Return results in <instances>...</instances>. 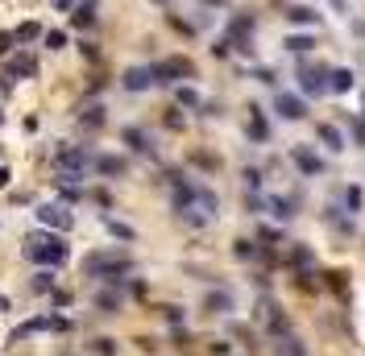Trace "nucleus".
Returning <instances> with one entry per match:
<instances>
[{"label":"nucleus","mask_w":365,"mask_h":356,"mask_svg":"<svg viewBox=\"0 0 365 356\" xmlns=\"http://www.w3.org/2000/svg\"><path fill=\"white\" fill-rule=\"evenodd\" d=\"M21 253H25V261H33V265H62L66 257H71V249H66V241L54 232H29L25 236V245H21Z\"/></svg>","instance_id":"f257e3e1"},{"label":"nucleus","mask_w":365,"mask_h":356,"mask_svg":"<svg viewBox=\"0 0 365 356\" xmlns=\"http://www.w3.org/2000/svg\"><path fill=\"white\" fill-rule=\"evenodd\" d=\"M133 270V261L125 257V253H87L83 257V274L87 278H104V282H121V274H129Z\"/></svg>","instance_id":"f03ea898"},{"label":"nucleus","mask_w":365,"mask_h":356,"mask_svg":"<svg viewBox=\"0 0 365 356\" xmlns=\"http://www.w3.org/2000/svg\"><path fill=\"white\" fill-rule=\"evenodd\" d=\"M150 75H154V83L170 87V83L195 79V62H191V58H183V54H175V58H162V62H154V66H150Z\"/></svg>","instance_id":"7ed1b4c3"},{"label":"nucleus","mask_w":365,"mask_h":356,"mask_svg":"<svg viewBox=\"0 0 365 356\" xmlns=\"http://www.w3.org/2000/svg\"><path fill=\"white\" fill-rule=\"evenodd\" d=\"M258 319L266 324V336H270V340L291 336V319H287V311H283L274 299H258Z\"/></svg>","instance_id":"20e7f679"},{"label":"nucleus","mask_w":365,"mask_h":356,"mask_svg":"<svg viewBox=\"0 0 365 356\" xmlns=\"http://www.w3.org/2000/svg\"><path fill=\"white\" fill-rule=\"evenodd\" d=\"M299 91H308V95H324V91H328V71L316 66V62H299Z\"/></svg>","instance_id":"39448f33"},{"label":"nucleus","mask_w":365,"mask_h":356,"mask_svg":"<svg viewBox=\"0 0 365 356\" xmlns=\"http://www.w3.org/2000/svg\"><path fill=\"white\" fill-rule=\"evenodd\" d=\"M37 220H42L46 228H58V232H71V228H75V216L66 212V203H42V207H37Z\"/></svg>","instance_id":"423d86ee"},{"label":"nucleus","mask_w":365,"mask_h":356,"mask_svg":"<svg viewBox=\"0 0 365 356\" xmlns=\"http://www.w3.org/2000/svg\"><path fill=\"white\" fill-rule=\"evenodd\" d=\"M66 328H71V319H66V315H37V319L21 324L12 336L21 340V336H33V332H66Z\"/></svg>","instance_id":"0eeeda50"},{"label":"nucleus","mask_w":365,"mask_h":356,"mask_svg":"<svg viewBox=\"0 0 365 356\" xmlns=\"http://www.w3.org/2000/svg\"><path fill=\"white\" fill-rule=\"evenodd\" d=\"M291 162H295L303 174H312V178H320V174H324V158H320L312 145H295V149H291Z\"/></svg>","instance_id":"6e6552de"},{"label":"nucleus","mask_w":365,"mask_h":356,"mask_svg":"<svg viewBox=\"0 0 365 356\" xmlns=\"http://www.w3.org/2000/svg\"><path fill=\"white\" fill-rule=\"evenodd\" d=\"M274 108H278L283 120H303V116H308V104H303L299 95H291V91H278V95H274Z\"/></svg>","instance_id":"1a4fd4ad"},{"label":"nucleus","mask_w":365,"mask_h":356,"mask_svg":"<svg viewBox=\"0 0 365 356\" xmlns=\"http://www.w3.org/2000/svg\"><path fill=\"white\" fill-rule=\"evenodd\" d=\"M91 170H96L100 178H121V174L129 170V162L116 158V153H96V158H91Z\"/></svg>","instance_id":"9d476101"},{"label":"nucleus","mask_w":365,"mask_h":356,"mask_svg":"<svg viewBox=\"0 0 365 356\" xmlns=\"http://www.w3.org/2000/svg\"><path fill=\"white\" fill-rule=\"evenodd\" d=\"M29 75H37V58L33 54H12L8 58V71H4V79H29Z\"/></svg>","instance_id":"9b49d317"},{"label":"nucleus","mask_w":365,"mask_h":356,"mask_svg":"<svg viewBox=\"0 0 365 356\" xmlns=\"http://www.w3.org/2000/svg\"><path fill=\"white\" fill-rule=\"evenodd\" d=\"M245 133H249V141H258V145H266V141H270V124H266V116H262V108H258V104L249 108V124H245Z\"/></svg>","instance_id":"f8f14e48"},{"label":"nucleus","mask_w":365,"mask_h":356,"mask_svg":"<svg viewBox=\"0 0 365 356\" xmlns=\"http://www.w3.org/2000/svg\"><path fill=\"white\" fill-rule=\"evenodd\" d=\"M121 83H125V91H145V87H154V75H150V66H129Z\"/></svg>","instance_id":"ddd939ff"},{"label":"nucleus","mask_w":365,"mask_h":356,"mask_svg":"<svg viewBox=\"0 0 365 356\" xmlns=\"http://www.w3.org/2000/svg\"><path fill=\"white\" fill-rule=\"evenodd\" d=\"M204 311H208V315H229V311H233V294H229V290L204 294Z\"/></svg>","instance_id":"4468645a"},{"label":"nucleus","mask_w":365,"mask_h":356,"mask_svg":"<svg viewBox=\"0 0 365 356\" xmlns=\"http://www.w3.org/2000/svg\"><path fill=\"white\" fill-rule=\"evenodd\" d=\"M353 71L349 66H337V71H328V91H337V95H345V91H353Z\"/></svg>","instance_id":"2eb2a0df"},{"label":"nucleus","mask_w":365,"mask_h":356,"mask_svg":"<svg viewBox=\"0 0 365 356\" xmlns=\"http://www.w3.org/2000/svg\"><path fill=\"white\" fill-rule=\"evenodd\" d=\"M287 21L291 25H320V12L308 8V4H295V8H287Z\"/></svg>","instance_id":"dca6fc26"},{"label":"nucleus","mask_w":365,"mask_h":356,"mask_svg":"<svg viewBox=\"0 0 365 356\" xmlns=\"http://www.w3.org/2000/svg\"><path fill=\"white\" fill-rule=\"evenodd\" d=\"M320 141H324V149H332V153L345 149V133H341L337 124H320Z\"/></svg>","instance_id":"f3484780"},{"label":"nucleus","mask_w":365,"mask_h":356,"mask_svg":"<svg viewBox=\"0 0 365 356\" xmlns=\"http://www.w3.org/2000/svg\"><path fill=\"white\" fill-rule=\"evenodd\" d=\"M283 46H287L291 54H312V50H316V37H312V33H291Z\"/></svg>","instance_id":"a211bd4d"},{"label":"nucleus","mask_w":365,"mask_h":356,"mask_svg":"<svg viewBox=\"0 0 365 356\" xmlns=\"http://www.w3.org/2000/svg\"><path fill=\"white\" fill-rule=\"evenodd\" d=\"M125 145H129V149H137V153H154V145H150V137H145L141 129H133V124L125 129Z\"/></svg>","instance_id":"6ab92c4d"},{"label":"nucleus","mask_w":365,"mask_h":356,"mask_svg":"<svg viewBox=\"0 0 365 356\" xmlns=\"http://www.w3.org/2000/svg\"><path fill=\"white\" fill-rule=\"evenodd\" d=\"M266 207H270L278 220H291V216H295V199H287V195H270V199H266Z\"/></svg>","instance_id":"aec40b11"},{"label":"nucleus","mask_w":365,"mask_h":356,"mask_svg":"<svg viewBox=\"0 0 365 356\" xmlns=\"http://www.w3.org/2000/svg\"><path fill=\"white\" fill-rule=\"evenodd\" d=\"M71 21H75L79 29H87V25L96 21V0H83V4H79V8L71 12Z\"/></svg>","instance_id":"412c9836"},{"label":"nucleus","mask_w":365,"mask_h":356,"mask_svg":"<svg viewBox=\"0 0 365 356\" xmlns=\"http://www.w3.org/2000/svg\"><path fill=\"white\" fill-rule=\"evenodd\" d=\"M291 265H295V270H312V265H316V253H312L308 245H295V249H291Z\"/></svg>","instance_id":"4be33fe9"},{"label":"nucleus","mask_w":365,"mask_h":356,"mask_svg":"<svg viewBox=\"0 0 365 356\" xmlns=\"http://www.w3.org/2000/svg\"><path fill=\"white\" fill-rule=\"evenodd\" d=\"M274 353H278V356H308V353H303V344H299L295 336H283V340H274Z\"/></svg>","instance_id":"5701e85b"},{"label":"nucleus","mask_w":365,"mask_h":356,"mask_svg":"<svg viewBox=\"0 0 365 356\" xmlns=\"http://www.w3.org/2000/svg\"><path fill=\"white\" fill-rule=\"evenodd\" d=\"M100 124H104V104H91L83 112V129H100Z\"/></svg>","instance_id":"b1692460"},{"label":"nucleus","mask_w":365,"mask_h":356,"mask_svg":"<svg viewBox=\"0 0 365 356\" xmlns=\"http://www.w3.org/2000/svg\"><path fill=\"white\" fill-rule=\"evenodd\" d=\"M12 37H17V41H33V37H42V25H37V21H25Z\"/></svg>","instance_id":"393cba45"},{"label":"nucleus","mask_w":365,"mask_h":356,"mask_svg":"<svg viewBox=\"0 0 365 356\" xmlns=\"http://www.w3.org/2000/svg\"><path fill=\"white\" fill-rule=\"evenodd\" d=\"M175 100H179L183 108H199V91H195V87H179V91H175Z\"/></svg>","instance_id":"a878e982"},{"label":"nucleus","mask_w":365,"mask_h":356,"mask_svg":"<svg viewBox=\"0 0 365 356\" xmlns=\"http://www.w3.org/2000/svg\"><path fill=\"white\" fill-rule=\"evenodd\" d=\"M108 232H112L116 241H133V236H137V232H133L129 224H121V220H108Z\"/></svg>","instance_id":"bb28decb"},{"label":"nucleus","mask_w":365,"mask_h":356,"mask_svg":"<svg viewBox=\"0 0 365 356\" xmlns=\"http://www.w3.org/2000/svg\"><path fill=\"white\" fill-rule=\"evenodd\" d=\"M33 290H42V294H54V274H50V270H42V274L33 278Z\"/></svg>","instance_id":"cd10ccee"},{"label":"nucleus","mask_w":365,"mask_h":356,"mask_svg":"<svg viewBox=\"0 0 365 356\" xmlns=\"http://www.w3.org/2000/svg\"><path fill=\"white\" fill-rule=\"evenodd\" d=\"M345 207H349L353 216L362 212V187H349V191H345Z\"/></svg>","instance_id":"c85d7f7f"},{"label":"nucleus","mask_w":365,"mask_h":356,"mask_svg":"<svg viewBox=\"0 0 365 356\" xmlns=\"http://www.w3.org/2000/svg\"><path fill=\"white\" fill-rule=\"evenodd\" d=\"M91 353H96V356H116V344L100 336V340H91Z\"/></svg>","instance_id":"c756f323"},{"label":"nucleus","mask_w":365,"mask_h":356,"mask_svg":"<svg viewBox=\"0 0 365 356\" xmlns=\"http://www.w3.org/2000/svg\"><path fill=\"white\" fill-rule=\"evenodd\" d=\"M42 37H46L50 50H62V46H66V33H62V29H50V33H42Z\"/></svg>","instance_id":"7c9ffc66"},{"label":"nucleus","mask_w":365,"mask_h":356,"mask_svg":"<svg viewBox=\"0 0 365 356\" xmlns=\"http://www.w3.org/2000/svg\"><path fill=\"white\" fill-rule=\"evenodd\" d=\"M191 162L204 166V170H220V158H212V153H191Z\"/></svg>","instance_id":"2f4dec72"},{"label":"nucleus","mask_w":365,"mask_h":356,"mask_svg":"<svg viewBox=\"0 0 365 356\" xmlns=\"http://www.w3.org/2000/svg\"><path fill=\"white\" fill-rule=\"evenodd\" d=\"M258 241H266V245H278V241H283V232H278V228H270V224H262V228H258Z\"/></svg>","instance_id":"473e14b6"},{"label":"nucleus","mask_w":365,"mask_h":356,"mask_svg":"<svg viewBox=\"0 0 365 356\" xmlns=\"http://www.w3.org/2000/svg\"><path fill=\"white\" fill-rule=\"evenodd\" d=\"M233 253H237L241 261H249V257H258V249H253V241H237V245H233Z\"/></svg>","instance_id":"72a5a7b5"},{"label":"nucleus","mask_w":365,"mask_h":356,"mask_svg":"<svg viewBox=\"0 0 365 356\" xmlns=\"http://www.w3.org/2000/svg\"><path fill=\"white\" fill-rule=\"evenodd\" d=\"M295 286H299V290H316V274H308V270H299V278H295Z\"/></svg>","instance_id":"f704fd0d"},{"label":"nucleus","mask_w":365,"mask_h":356,"mask_svg":"<svg viewBox=\"0 0 365 356\" xmlns=\"http://www.w3.org/2000/svg\"><path fill=\"white\" fill-rule=\"evenodd\" d=\"M245 187H249V191H258V187H262V170H253V166H249V170H245Z\"/></svg>","instance_id":"c9c22d12"},{"label":"nucleus","mask_w":365,"mask_h":356,"mask_svg":"<svg viewBox=\"0 0 365 356\" xmlns=\"http://www.w3.org/2000/svg\"><path fill=\"white\" fill-rule=\"evenodd\" d=\"M96 307H104V311H116V307H121V299H116V294H100V299H96Z\"/></svg>","instance_id":"e433bc0d"},{"label":"nucleus","mask_w":365,"mask_h":356,"mask_svg":"<svg viewBox=\"0 0 365 356\" xmlns=\"http://www.w3.org/2000/svg\"><path fill=\"white\" fill-rule=\"evenodd\" d=\"M253 79H258V83H274V79H278V75H274V71H270V66H258V71H253Z\"/></svg>","instance_id":"4c0bfd02"},{"label":"nucleus","mask_w":365,"mask_h":356,"mask_svg":"<svg viewBox=\"0 0 365 356\" xmlns=\"http://www.w3.org/2000/svg\"><path fill=\"white\" fill-rule=\"evenodd\" d=\"M12 41H17L12 33H0V58H8V50H12Z\"/></svg>","instance_id":"58836bf2"},{"label":"nucleus","mask_w":365,"mask_h":356,"mask_svg":"<svg viewBox=\"0 0 365 356\" xmlns=\"http://www.w3.org/2000/svg\"><path fill=\"white\" fill-rule=\"evenodd\" d=\"M166 124H170V129H183V116H179V112L170 108V112H166Z\"/></svg>","instance_id":"ea45409f"},{"label":"nucleus","mask_w":365,"mask_h":356,"mask_svg":"<svg viewBox=\"0 0 365 356\" xmlns=\"http://www.w3.org/2000/svg\"><path fill=\"white\" fill-rule=\"evenodd\" d=\"M0 187H8V170L4 166H0Z\"/></svg>","instance_id":"a19ab883"},{"label":"nucleus","mask_w":365,"mask_h":356,"mask_svg":"<svg viewBox=\"0 0 365 356\" xmlns=\"http://www.w3.org/2000/svg\"><path fill=\"white\" fill-rule=\"evenodd\" d=\"M54 4H58V8H62V12H66V8H71V0H54Z\"/></svg>","instance_id":"79ce46f5"},{"label":"nucleus","mask_w":365,"mask_h":356,"mask_svg":"<svg viewBox=\"0 0 365 356\" xmlns=\"http://www.w3.org/2000/svg\"><path fill=\"white\" fill-rule=\"evenodd\" d=\"M0 311H8V299H4V294H0Z\"/></svg>","instance_id":"37998d69"},{"label":"nucleus","mask_w":365,"mask_h":356,"mask_svg":"<svg viewBox=\"0 0 365 356\" xmlns=\"http://www.w3.org/2000/svg\"><path fill=\"white\" fill-rule=\"evenodd\" d=\"M332 4H337V12H345V0H332Z\"/></svg>","instance_id":"c03bdc74"},{"label":"nucleus","mask_w":365,"mask_h":356,"mask_svg":"<svg viewBox=\"0 0 365 356\" xmlns=\"http://www.w3.org/2000/svg\"><path fill=\"white\" fill-rule=\"evenodd\" d=\"M208 4H220V0H208Z\"/></svg>","instance_id":"a18cd8bd"},{"label":"nucleus","mask_w":365,"mask_h":356,"mask_svg":"<svg viewBox=\"0 0 365 356\" xmlns=\"http://www.w3.org/2000/svg\"><path fill=\"white\" fill-rule=\"evenodd\" d=\"M162 4H166V0H162Z\"/></svg>","instance_id":"49530a36"},{"label":"nucleus","mask_w":365,"mask_h":356,"mask_svg":"<svg viewBox=\"0 0 365 356\" xmlns=\"http://www.w3.org/2000/svg\"><path fill=\"white\" fill-rule=\"evenodd\" d=\"M0 120H4V116H0Z\"/></svg>","instance_id":"de8ad7c7"}]
</instances>
